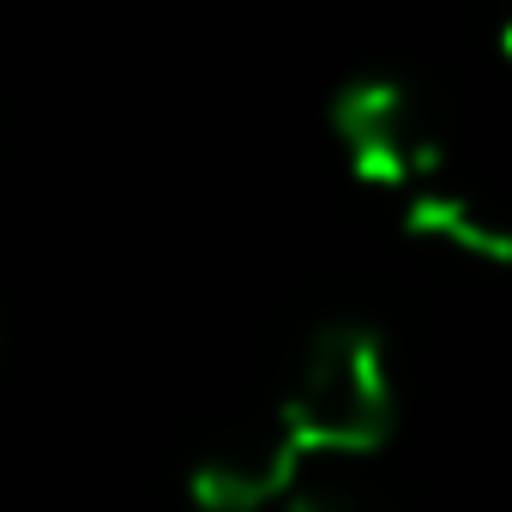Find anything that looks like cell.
<instances>
[{"mask_svg":"<svg viewBox=\"0 0 512 512\" xmlns=\"http://www.w3.org/2000/svg\"><path fill=\"white\" fill-rule=\"evenodd\" d=\"M272 416L290 428V440L314 464L374 458L398 422V386H392L386 344L356 320L320 326L296 350L284 392L272 398Z\"/></svg>","mask_w":512,"mask_h":512,"instance_id":"6da1fadb","label":"cell"},{"mask_svg":"<svg viewBox=\"0 0 512 512\" xmlns=\"http://www.w3.org/2000/svg\"><path fill=\"white\" fill-rule=\"evenodd\" d=\"M332 139L350 163V175L386 199H410L434 181H446L458 163H452V139L440 127V115L428 109L422 91H410L404 79L392 73H368V79H350L332 109Z\"/></svg>","mask_w":512,"mask_h":512,"instance_id":"7a4b0ae2","label":"cell"},{"mask_svg":"<svg viewBox=\"0 0 512 512\" xmlns=\"http://www.w3.org/2000/svg\"><path fill=\"white\" fill-rule=\"evenodd\" d=\"M314 458L290 440V428L272 416V404L260 416L235 422L229 434H217L199 458H193V500L205 512H266V506H284L290 488L302 482Z\"/></svg>","mask_w":512,"mask_h":512,"instance_id":"3957f363","label":"cell"},{"mask_svg":"<svg viewBox=\"0 0 512 512\" xmlns=\"http://www.w3.org/2000/svg\"><path fill=\"white\" fill-rule=\"evenodd\" d=\"M404 229L428 247H446L476 266H512V205H500L488 187L464 181L458 169L398 205Z\"/></svg>","mask_w":512,"mask_h":512,"instance_id":"277c9868","label":"cell"},{"mask_svg":"<svg viewBox=\"0 0 512 512\" xmlns=\"http://www.w3.org/2000/svg\"><path fill=\"white\" fill-rule=\"evenodd\" d=\"M368 464V458H326V464H308L302 482L290 488V500L278 512H380L374 488L368 482H350V470Z\"/></svg>","mask_w":512,"mask_h":512,"instance_id":"5b68a950","label":"cell"},{"mask_svg":"<svg viewBox=\"0 0 512 512\" xmlns=\"http://www.w3.org/2000/svg\"><path fill=\"white\" fill-rule=\"evenodd\" d=\"M500 43H506V61H512V19H506V31H500Z\"/></svg>","mask_w":512,"mask_h":512,"instance_id":"8992f818","label":"cell"}]
</instances>
